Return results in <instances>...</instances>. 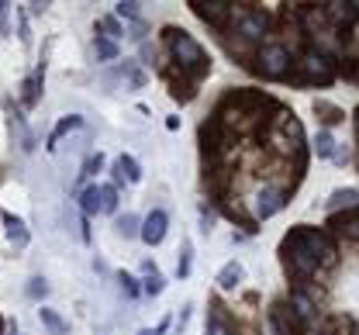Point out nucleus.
Returning <instances> with one entry per match:
<instances>
[{
	"label": "nucleus",
	"instance_id": "obj_1",
	"mask_svg": "<svg viewBox=\"0 0 359 335\" xmlns=\"http://www.w3.org/2000/svg\"><path fill=\"white\" fill-rule=\"evenodd\" d=\"M280 252H283V263H287V273H294L297 280H308L318 273V266H332L335 263V245L328 235H321V232H314L308 225H297L283 245H280Z\"/></svg>",
	"mask_w": 359,
	"mask_h": 335
},
{
	"label": "nucleus",
	"instance_id": "obj_2",
	"mask_svg": "<svg viewBox=\"0 0 359 335\" xmlns=\"http://www.w3.org/2000/svg\"><path fill=\"white\" fill-rule=\"evenodd\" d=\"M166 46L173 52V62H177L180 76L197 83L211 73V55L201 48V42L194 35H187L183 28H166Z\"/></svg>",
	"mask_w": 359,
	"mask_h": 335
},
{
	"label": "nucleus",
	"instance_id": "obj_3",
	"mask_svg": "<svg viewBox=\"0 0 359 335\" xmlns=\"http://www.w3.org/2000/svg\"><path fill=\"white\" fill-rule=\"evenodd\" d=\"M297 83H332L335 80V69H332V59L328 55H321L318 48H308L301 59H297V76H294Z\"/></svg>",
	"mask_w": 359,
	"mask_h": 335
},
{
	"label": "nucleus",
	"instance_id": "obj_4",
	"mask_svg": "<svg viewBox=\"0 0 359 335\" xmlns=\"http://www.w3.org/2000/svg\"><path fill=\"white\" fill-rule=\"evenodd\" d=\"M231 32L242 39V42H259L269 32V14L259 7H242L235 18H231Z\"/></svg>",
	"mask_w": 359,
	"mask_h": 335
},
{
	"label": "nucleus",
	"instance_id": "obj_5",
	"mask_svg": "<svg viewBox=\"0 0 359 335\" xmlns=\"http://www.w3.org/2000/svg\"><path fill=\"white\" fill-rule=\"evenodd\" d=\"M256 62H259V73L269 76V80H287L290 76V48L280 46V42H269V46L259 48V55H256Z\"/></svg>",
	"mask_w": 359,
	"mask_h": 335
},
{
	"label": "nucleus",
	"instance_id": "obj_6",
	"mask_svg": "<svg viewBox=\"0 0 359 335\" xmlns=\"http://www.w3.org/2000/svg\"><path fill=\"white\" fill-rule=\"evenodd\" d=\"M269 325L276 335H304V325H301L297 311L290 308V301H276L269 308Z\"/></svg>",
	"mask_w": 359,
	"mask_h": 335
},
{
	"label": "nucleus",
	"instance_id": "obj_7",
	"mask_svg": "<svg viewBox=\"0 0 359 335\" xmlns=\"http://www.w3.org/2000/svg\"><path fill=\"white\" fill-rule=\"evenodd\" d=\"M283 204H287V193L280 191V187H259V191H256V200H252V214H256L259 221H266L276 211H283Z\"/></svg>",
	"mask_w": 359,
	"mask_h": 335
},
{
	"label": "nucleus",
	"instance_id": "obj_8",
	"mask_svg": "<svg viewBox=\"0 0 359 335\" xmlns=\"http://www.w3.org/2000/svg\"><path fill=\"white\" fill-rule=\"evenodd\" d=\"M166 228H170V214H166L163 207H156V211H149V218L142 221V235H138V239L145 242V245H159V242L166 239Z\"/></svg>",
	"mask_w": 359,
	"mask_h": 335
},
{
	"label": "nucleus",
	"instance_id": "obj_9",
	"mask_svg": "<svg viewBox=\"0 0 359 335\" xmlns=\"http://www.w3.org/2000/svg\"><path fill=\"white\" fill-rule=\"evenodd\" d=\"M194 11H197V18H204L208 25H215L218 32H224L228 25V18H235V4H194Z\"/></svg>",
	"mask_w": 359,
	"mask_h": 335
},
{
	"label": "nucleus",
	"instance_id": "obj_10",
	"mask_svg": "<svg viewBox=\"0 0 359 335\" xmlns=\"http://www.w3.org/2000/svg\"><path fill=\"white\" fill-rule=\"evenodd\" d=\"M142 180V166L135 163L132 156H118V163H114V187L118 184H138Z\"/></svg>",
	"mask_w": 359,
	"mask_h": 335
},
{
	"label": "nucleus",
	"instance_id": "obj_11",
	"mask_svg": "<svg viewBox=\"0 0 359 335\" xmlns=\"http://www.w3.org/2000/svg\"><path fill=\"white\" fill-rule=\"evenodd\" d=\"M242 280H245V266L238 259H228L222 270H218V287L222 290H235Z\"/></svg>",
	"mask_w": 359,
	"mask_h": 335
},
{
	"label": "nucleus",
	"instance_id": "obj_12",
	"mask_svg": "<svg viewBox=\"0 0 359 335\" xmlns=\"http://www.w3.org/2000/svg\"><path fill=\"white\" fill-rule=\"evenodd\" d=\"M142 273H145V280H142V294H145V297H159L163 287H166V280H163V273L156 270V263H152V259H145V263H142Z\"/></svg>",
	"mask_w": 359,
	"mask_h": 335
},
{
	"label": "nucleus",
	"instance_id": "obj_13",
	"mask_svg": "<svg viewBox=\"0 0 359 335\" xmlns=\"http://www.w3.org/2000/svg\"><path fill=\"white\" fill-rule=\"evenodd\" d=\"M208 335H235L228 315H224L222 304H211V315H208Z\"/></svg>",
	"mask_w": 359,
	"mask_h": 335
},
{
	"label": "nucleus",
	"instance_id": "obj_14",
	"mask_svg": "<svg viewBox=\"0 0 359 335\" xmlns=\"http://www.w3.org/2000/svg\"><path fill=\"white\" fill-rule=\"evenodd\" d=\"M4 228H7V239L14 242L18 249L28 245V228H25V221H21L18 214H4Z\"/></svg>",
	"mask_w": 359,
	"mask_h": 335
},
{
	"label": "nucleus",
	"instance_id": "obj_15",
	"mask_svg": "<svg viewBox=\"0 0 359 335\" xmlns=\"http://www.w3.org/2000/svg\"><path fill=\"white\" fill-rule=\"evenodd\" d=\"M290 308L297 311V318H301V322H308V318L318 315V304H314L304 290H290Z\"/></svg>",
	"mask_w": 359,
	"mask_h": 335
},
{
	"label": "nucleus",
	"instance_id": "obj_16",
	"mask_svg": "<svg viewBox=\"0 0 359 335\" xmlns=\"http://www.w3.org/2000/svg\"><path fill=\"white\" fill-rule=\"evenodd\" d=\"M356 204H359V191L346 187V191H335L325 200V211H342V207H356Z\"/></svg>",
	"mask_w": 359,
	"mask_h": 335
},
{
	"label": "nucleus",
	"instance_id": "obj_17",
	"mask_svg": "<svg viewBox=\"0 0 359 335\" xmlns=\"http://www.w3.org/2000/svg\"><path fill=\"white\" fill-rule=\"evenodd\" d=\"M80 125H83V118H80V114L62 118V121H59V128L48 135V145H45V149H48V152H55V149H59V139H62V135H69V132H73V128H80Z\"/></svg>",
	"mask_w": 359,
	"mask_h": 335
},
{
	"label": "nucleus",
	"instance_id": "obj_18",
	"mask_svg": "<svg viewBox=\"0 0 359 335\" xmlns=\"http://www.w3.org/2000/svg\"><path fill=\"white\" fill-rule=\"evenodd\" d=\"M42 80H45V62L35 69V76H28V80H25V87H21V90H25V97H21V100H25V107H32V104L39 100V87H42Z\"/></svg>",
	"mask_w": 359,
	"mask_h": 335
},
{
	"label": "nucleus",
	"instance_id": "obj_19",
	"mask_svg": "<svg viewBox=\"0 0 359 335\" xmlns=\"http://www.w3.org/2000/svg\"><path fill=\"white\" fill-rule=\"evenodd\" d=\"M39 318H42V325L48 329V335H69V325L59 318V311H52V308H42L39 311Z\"/></svg>",
	"mask_w": 359,
	"mask_h": 335
},
{
	"label": "nucleus",
	"instance_id": "obj_20",
	"mask_svg": "<svg viewBox=\"0 0 359 335\" xmlns=\"http://www.w3.org/2000/svg\"><path fill=\"white\" fill-rule=\"evenodd\" d=\"M335 135L328 132V128H321L318 135H314V152H318V159H332L335 156Z\"/></svg>",
	"mask_w": 359,
	"mask_h": 335
},
{
	"label": "nucleus",
	"instance_id": "obj_21",
	"mask_svg": "<svg viewBox=\"0 0 359 335\" xmlns=\"http://www.w3.org/2000/svg\"><path fill=\"white\" fill-rule=\"evenodd\" d=\"M314 114H321L325 125H339V121H346V111H339V107L328 104V100H314Z\"/></svg>",
	"mask_w": 359,
	"mask_h": 335
},
{
	"label": "nucleus",
	"instance_id": "obj_22",
	"mask_svg": "<svg viewBox=\"0 0 359 335\" xmlns=\"http://www.w3.org/2000/svg\"><path fill=\"white\" fill-rule=\"evenodd\" d=\"M114 228H118V235H121V239H135V235H142V221H138L135 214H121V218L114 221Z\"/></svg>",
	"mask_w": 359,
	"mask_h": 335
},
{
	"label": "nucleus",
	"instance_id": "obj_23",
	"mask_svg": "<svg viewBox=\"0 0 359 335\" xmlns=\"http://www.w3.org/2000/svg\"><path fill=\"white\" fill-rule=\"evenodd\" d=\"M100 211L104 214H114L118 211V187L114 184H104L100 187Z\"/></svg>",
	"mask_w": 359,
	"mask_h": 335
},
{
	"label": "nucleus",
	"instance_id": "obj_24",
	"mask_svg": "<svg viewBox=\"0 0 359 335\" xmlns=\"http://www.w3.org/2000/svg\"><path fill=\"white\" fill-rule=\"evenodd\" d=\"M190 263H194V245L183 242L180 245V259H177V277H190Z\"/></svg>",
	"mask_w": 359,
	"mask_h": 335
},
{
	"label": "nucleus",
	"instance_id": "obj_25",
	"mask_svg": "<svg viewBox=\"0 0 359 335\" xmlns=\"http://www.w3.org/2000/svg\"><path fill=\"white\" fill-rule=\"evenodd\" d=\"M80 207H83V214H97V211H100V187H90V191H83V197H80Z\"/></svg>",
	"mask_w": 359,
	"mask_h": 335
},
{
	"label": "nucleus",
	"instance_id": "obj_26",
	"mask_svg": "<svg viewBox=\"0 0 359 335\" xmlns=\"http://www.w3.org/2000/svg\"><path fill=\"white\" fill-rule=\"evenodd\" d=\"M93 48H97V55H100V59H107V62H111V59H118V46H114L111 39H104V35H97V39H93Z\"/></svg>",
	"mask_w": 359,
	"mask_h": 335
},
{
	"label": "nucleus",
	"instance_id": "obj_27",
	"mask_svg": "<svg viewBox=\"0 0 359 335\" xmlns=\"http://www.w3.org/2000/svg\"><path fill=\"white\" fill-rule=\"evenodd\" d=\"M100 166H104V156H100V152H97V156H87V163H83V170H80L76 184H83V180H90L93 173H100Z\"/></svg>",
	"mask_w": 359,
	"mask_h": 335
},
{
	"label": "nucleus",
	"instance_id": "obj_28",
	"mask_svg": "<svg viewBox=\"0 0 359 335\" xmlns=\"http://www.w3.org/2000/svg\"><path fill=\"white\" fill-rule=\"evenodd\" d=\"M45 294H48V280H45V277H32V280H28V297H32V301H42Z\"/></svg>",
	"mask_w": 359,
	"mask_h": 335
},
{
	"label": "nucleus",
	"instance_id": "obj_29",
	"mask_svg": "<svg viewBox=\"0 0 359 335\" xmlns=\"http://www.w3.org/2000/svg\"><path fill=\"white\" fill-rule=\"evenodd\" d=\"M121 73L128 76V83H132L135 90H142V87H145V73H142V69H135L132 62H125V66H121Z\"/></svg>",
	"mask_w": 359,
	"mask_h": 335
},
{
	"label": "nucleus",
	"instance_id": "obj_30",
	"mask_svg": "<svg viewBox=\"0 0 359 335\" xmlns=\"http://www.w3.org/2000/svg\"><path fill=\"white\" fill-rule=\"evenodd\" d=\"M118 18H128V21H142V4H118Z\"/></svg>",
	"mask_w": 359,
	"mask_h": 335
},
{
	"label": "nucleus",
	"instance_id": "obj_31",
	"mask_svg": "<svg viewBox=\"0 0 359 335\" xmlns=\"http://www.w3.org/2000/svg\"><path fill=\"white\" fill-rule=\"evenodd\" d=\"M100 28H104L111 39H121V35H125V28L118 25V18H104V21H100Z\"/></svg>",
	"mask_w": 359,
	"mask_h": 335
},
{
	"label": "nucleus",
	"instance_id": "obj_32",
	"mask_svg": "<svg viewBox=\"0 0 359 335\" xmlns=\"http://www.w3.org/2000/svg\"><path fill=\"white\" fill-rule=\"evenodd\" d=\"M211 225H215V211L208 207V200L201 204V232H211Z\"/></svg>",
	"mask_w": 359,
	"mask_h": 335
},
{
	"label": "nucleus",
	"instance_id": "obj_33",
	"mask_svg": "<svg viewBox=\"0 0 359 335\" xmlns=\"http://www.w3.org/2000/svg\"><path fill=\"white\" fill-rule=\"evenodd\" d=\"M138 55H142V66H152V62H156V48L149 46V42H142Z\"/></svg>",
	"mask_w": 359,
	"mask_h": 335
},
{
	"label": "nucleus",
	"instance_id": "obj_34",
	"mask_svg": "<svg viewBox=\"0 0 359 335\" xmlns=\"http://www.w3.org/2000/svg\"><path fill=\"white\" fill-rule=\"evenodd\" d=\"M118 284H121V290H125L128 297H135V294H138V287H135V280L128 277V273H118Z\"/></svg>",
	"mask_w": 359,
	"mask_h": 335
},
{
	"label": "nucleus",
	"instance_id": "obj_35",
	"mask_svg": "<svg viewBox=\"0 0 359 335\" xmlns=\"http://www.w3.org/2000/svg\"><path fill=\"white\" fill-rule=\"evenodd\" d=\"M190 311H194V308H190V304H187V308H183V311H180V322H177V335L183 332V329H187V318H190Z\"/></svg>",
	"mask_w": 359,
	"mask_h": 335
},
{
	"label": "nucleus",
	"instance_id": "obj_36",
	"mask_svg": "<svg viewBox=\"0 0 359 335\" xmlns=\"http://www.w3.org/2000/svg\"><path fill=\"white\" fill-rule=\"evenodd\" d=\"M0 32H4V35L11 32V25H7V4H0Z\"/></svg>",
	"mask_w": 359,
	"mask_h": 335
},
{
	"label": "nucleus",
	"instance_id": "obj_37",
	"mask_svg": "<svg viewBox=\"0 0 359 335\" xmlns=\"http://www.w3.org/2000/svg\"><path fill=\"white\" fill-rule=\"evenodd\" d=\"M7 335H18V322H7Z\"/></svg>",
	"mask_w": 359,
	"mask_h": 335
},
{
	"label": "nucleus",
	"instance_id": "obj_38",
	"mask_svg": "<svg viewBox=\"0 0 359 335\" xmlns=\"http://www.w3.org/2000/svg\"><path fill=\"white\" fill-rule=\"evenodd\" d=\"M353 121H356V135H359V107L353 111Z\"/></svg>",
	"mask_w": 359,
	"mask_h": 335
},
{
	"label": "nucleus",
	"instance_id": "obj_39",
	"mask_svg": "<svg viewBox=\"0 0 359 335\" xmlns=\"http://www.w3.org/2000/svg\"><path fill=\"white\" fill-rule=\"evenodd\" d=\"M138 335H159V332H149V329H142V332H138Z\"/></svg>",
	"mask_w": 359,
	"mask_h": 335
}]
</instances>
